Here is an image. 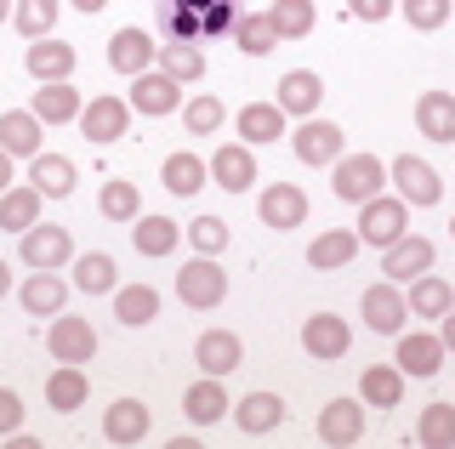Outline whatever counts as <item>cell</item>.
Segmentation results:
<instances>
[{"instance_id":"9f6ffc18","label":"cell","mask_w":455,"mask_h":449,"mask_svg":"<svg viewBox=\"0 0 455 449\" xmlns=\"http://www.w3.org/2000/svg\"><path fill=\"white\" fill-rule=\"evenodd\" d=\"M450 233H455V222H450Z\"/></svg>"},{"instance_id":"7bdbcfd3","label":"cell","mask_w":455,"mask_h":449,"mask_svg":"<svg viewBox=\"0 0 455 449\" xmlns=\"http://www.w3.org/2000/svg\"><path fill=\"white\" fill-rule=\"evenodd\" d=\"M97 210H103L108 222H137V217H142V193H137V182H125V177L103 182V193H97Z\"/></svg>"},{"instance_id":"e0dca14e","label":"cell","mask_w":455,"mask_h":449,"mask_svg":"<svg viewBox=\"0 0 455 449\" xmlns=\"http://www.w3.org/2000/svg\"><path fill=\"white\" fill-rule=\"evenodd\" d=\"M393 364L404 375H416V382H427V375L444 370V342H438V335H427V330H410V335H398Z\"/></svg>"},{"instance_id":"681fc988","label":"cell","mask_w":455,"mask_h":449,"mask_svg":"<svg viewBox=\"0 0 455 449\" xmlns=\"http://www.w3.org/2000/svg\"><path fill=\"white\" fill-rule=\"evenodd\" d=\"M347 12L359 23H381V18H393V12H398V0H347Z\"/></svg>"},{"instance_id":"1f68e13d","label":"cell","mask_w":455,"mask_h":449,"mask_svg":"<svg viewBox=\"0 0 455 449\" xmlns=\"http://www.w3.org/2000/svg\"><path fill=\"white\" fill-rule=\"evenodd\" d=\"M284 108L279 103H245L239 108V120H234V131H239V143H274V137H284Z\"/></svg>"},{"instance_id":"d4e9b609","label":"cell","mask_w":455,"mask_h":449,"mask_svg":"<svg viewBox=\"0 0 455 449\" xmlns=\"http://www.w3.org/2000/svg\"><path fill=\"white\" fill-rule=\"evenodd\" d=\"M416 125H421L427 143H455V91H421Z\"/></svg>"},{"instance_id":"5bb4252c","label":"cell","mask_w":455,"mask_h":449,"mask_svg":"<svg viewBox=\"0 0 455 449\" xmlns=\"http://www.w3.org/2000/svg\"><path fill=\"white\" fill-rule=\"evenodd\" d=\"M364 438V398H331L319 410V444L331 449H347Z\"/></svg>"},{"instance_id":"f35d334b","label":"cell","mask_w":455,"mask_h":449,"mask_svg":"<svg viewBox=\"0 0 455 449\" xmlns=\"http://www.w3.org/2000/svg\"><path fill=\"white\" fill-rule=\"evenodd\" d=\"M234 46L245 51V58H267V51L279 46V29H274V18H267V12H245V18L234 23Z\"/></svg>"},{"instance_id":"2e32d148","label":"cell","mask_w":455,"mask_h":449,"mask_svg":"<svg viewBox=\"0 0 455 449\" xmlns=\"http://www.w3.org/2000/svg\"><path fill=\"white\" fill-rule=\"evenodd\" d=\"M75 46H68V40H28V51H23V68H28V75H35L40 80V86H52V80H68V75H75Z\"/></svg>"},{"instance_id":"8992f818","label":"cell","mask_w":455,"mask_h":449,"mask_svg":"<svg viewBox=\"0 0 455 449\" xmlns=\"http://www.w3.org/2000/svg\"><path fill=\"white\" fill-rule=\"evenodd\" d=\"M291 148H296V160H302V165H336L341 154H347V137H341V125L307 114V120L291 131Z\"/></svg>"},{"instance_id":"4fadbf2b","label":"cell","mask_w":455,"mask_h":449,"mask_svg":"<svg viewBox=\"0 0 455 449\" xmlns=\"http://www.w3.org/2000/svg\"><path fill=\"white\" fill-rule=\"evenodd\" d=\"M75 262V240H68V228H52V222H35V228L23 233V268H68Z\"/></svg>"},{"instance_id":"60d3db41","label":"cell","mask_w":455,"mask_h":449,"mask_svg":"<svg viewBox=\"0 0 455 449\" xmlns=\"http://www.w3.org/2000/svg\"><path fill=\"white\" fill-rule=\"evenodd\" d=\"M416 444H427V449H455V404H427L421 410V421H416Z\"/></svg>"},{"instance_id":"484cf974","label":"cell","mask_w":455,"mask_h":449,"mask_svg":"<svg viewBox=\"0 0 455 449\" xmlns=\"http://www.w3.org/2000/svg\"><path fill=\"white\" fill-rule=\"evenodd\" d=\"M205 177H211V160H199V154H165V165H160V182H165V193H177V200H194L199 188H205Z\"/></svg>"},{"instance_id":"74e56055","label":"cell","mask_w":455,"mask_h":449,"mask_svg":"<svg viewBox=\"0 0 455 449\" xmlns=\"http://www.w3.org/2000/svg\"><path fill=\"white\" fill-rule=\"evenodd\" d=\"M182 240V228L171 217H137L132 222V245H137V256H171Z\"/></svg>"},{"instance_id":"ee69618b","label":"cell","mask_w":455,"mask_h":449,"mask_svg":"<svg viewBox=\"0 0 455 449\" xmlns=\"http://www.w3.org/2000/svg\"><path fill=\"white\" fill-rule=\"evenodd\" d=\"M267 18H274L279 40H307L319 12H313V0H274V6H267Z\"/></svg>"},{"instance_id":"ffe728a7","label":"cell","mask_w":455,"mask_h":449,"mask_svg":"<svg viewBox=\"0 0 455 449\" xmlns=\"http://www.w3.org/2000/svg\"><path fill=\"white\" fill-rule=\"evenodd\" d=\"M148 427H154V415H148V404H142V398H114L108 410H103V438L108 444H142V438H148Z\"/></svg>"},{"instance_id":"b9f144b4","label":"cell","mask_w":455,"mask_h":449,"mask_svg":"<svg viewBox=\"0 0 455 449\" xmlns=\"http://www.w3.org/2000/svg\"><path fill=\"white\" fill-rule=\"evenodd\" d=\"M154 63H160L177 86H188V80L205 75V51H199L194 40H171V46H160V58H154Z\"/></svg>"},{"instance_id":"836d02e7","label":"cell","mask_w":455,"mask_h":449,"mask_svg":"<svg viewBox=\"0 0 455 449\" xmlns=\"http://www.w3.org/2000/svg\"><path fill=\"white\" fill-rule=\"evenodd\" d=\"M114 319H120L125 330H142L160 319V290L154 285H120L114 290Z\"/></svg>"},{"instance_id":"f5cc1de1","label":"cell","mask_w":455,"mask_h":449,"mask_svg":"<svg viewBox=\"0 0 455 449\" xmlns=\"http://www.w3.org/2000/svg\"><path fill=\"white\" fill-rule=\"evenodd\" d=\"M75 6L85 12V18H92V12H103V6H108V0H75Z\"/></svg>"},{"instance_id":"9a60e30c","label":"cell","mask_w":455,"mask_h":449,"mask_svg":"<svg viewBox=\"0 0 455 449\" xmlns=\"http://www.w3.org/2000/svg\"><path fill=\"white\" fill-rule=\"evenodd\" d=\"M381 273H387L393 285H410V279L433 273V240H421V233H404L398 245L381 250Z\"/></svg>"},{"instance_id":"8d00e7d4","label":"cell","mask_w":455,"mask_h":449,"mask_svg":"<svg viewBox=\"0 0 455 449\" xmlns=\"http://www.w3.org/2000/svg\"><path fill=\"white\" fill-rule=\"evenodd\" d=\"M410 313L416 319H444L450 307H455V290H450V279H438V273H421V279H410Z\"/></svg>"},{"instance_id":"bcb514c9","label":"cell","mask_w":455,"mask_h":449,"mask_svg":"<svg viewBox=\"0 0 455 449\" xmlns=\"http://www.w3.org/2000/svg\"><path fill=\"white\" fill-rule=\"evenodd\" d=\"M222 120H228V108H222V97H211V91H205V97H194V103L182 108V125H188L194 137H211Z\"/></svg>"},{"instance_id":"44dd1931","label":"cell","mask_w":455,"mask_h":449,"mask_svg":"<svg viewBox=\"0 0 455 449\" xmlns=\"http://www.w3.org/2000/svg\"><path fill=\"white\" fill-rule=\"evenodd\" d=\"M404 382L410 375L398 370V364H364V375H359L364 410H398V404H404Z\"/></svg>"},{"instance_id":"cb8c5ba5","label":"cell","mask_w":455,"mask_h":449,"mask_svg":"<svg viewBox=\"0 0 455 449\" xmlns=\"http://www.w3.org/2000/svg\"><path fill=\"white\" fill-rule=\"evenodd\" d=\"M319 97H324V80L313 75V68H291V75L279 80V97H274V103L284 108V114L307 120V114H319Z\"/></svg>"},{"instance_id":"277c9868","label":"cell","mask_w":455,"mask_h":449,"mask_svg":"<svg viewBox=\"0 0 455 449\" xmlns=\"http://www.w3.org/2000/svg\"><path fill=\"white\" fill-rule=\"evenodd\" d=\"M387 182L398 188L404 205H438V200H444V177H438L421 154H398V160L387 165Z\"/></svg>"},{"instance_id":"83f0119b","label":"cell","mask_w":455,"mask_h":449,"mask_svg":"<svg viewBox=\"0 0 455 449\" xmlns=\"http://www.w3.org/2000/svg\"><path fill=\"white\" fill-rule=\"evenodd\" d=\"M35 120L40 125H68V120H80V108H85V97L68 86V80H52V86H40L35 91Z\"/></svg>"},{"instance_id":"f546056e","label":"cell","mask_w":455,"mask_h":449,"mask_svg":"<svg viewBox=\"0 0 455 449\" xmlns=\"http://www.w3.org/2000/svg\"><path fill=\"white\" fill-rule=\"evenodd\" d=\"M85 398H92V382H85L80 364H57V370L46 375V404L57 415H75Z\"/></svg>"},{"instance_id":"8fae6325","label":"cell","mask_w":455,"mask_h":449,"mask_svg":"<svg viewBox=\"0 0 455 449\" xmlns=\"http://www.w3.org/2000/svg\"><path fill=\"white\" fill-rule=\"evenodd\" d=\"M359 313H364V325L376 330V335H398V330H404V319H410V302H404V290H398L393 279H381V285L364 290Z\"/></svg>"},{"instance_id":"7402d4cb","label":"cell","mask_w":455,"mask_h":449,"mask_svg":"<svg viewBox=\"0 0 455 449\" xmlns=\"http://www.w3.org/2000/svg\"><path fill=\"white\" fill-rule=\"evenodd\" d=\"M28 182H35L46 200H68V193H75V182H80V171H75V160H68V154H46V148H40L35 160H28Z\"/></svg>"},{"instance_id":"f6af8a7d","label":"cell","mask_w":455,"mask_h":449,"mask_svg":"<svg viewBox=\"0 0 455 449\" xmlns=\"http://www.w3.org/2000/svg\"><path fill=\"white\" fill-rule=\"evenodd\" d=\"M398 12H404V23L421 29V35H433V29L450 23V0H398Z\"/></svg>"},{"instance_id":"5b68a950","label":"cell","mask_w":455,"mask_h":449,"mask_svg":"<svg viewBox=\"0 0 455 449\" xmlns=\"http://www.w3.org/2000/svg\"><path fill=\"white\" fill-rule=\"evenodd\" d=\"M80 137L85 143H97V148H108V143H120L125 131H132V103L125 97H92V103L80 108Z\"/></svg>"},{"instance_id":"f907efd6","label":"cell","mask_w":455,"mask_h":449,"mask_svg":"<svg viewBox=\"0 0 455 449\" xmlns=\"http://www.w3.org/2000/svg\"><path fill=\"white\" fill-rule=\"evenodd\" d=\"M438 342H444V353H455V307L438 319Z\"/></svg>"},{"instance_id":"816d5d0a","label":"cell","mask_w":455,"mask_h":449,"mask_svg":"<svg viewBox=\"0 0 455 449\" xmlns=\"http://www.w3.org/2000/svg\"><path fill=\"white\" fill-rule=\"evenodd\" d=\"M12 182H18V177H12V154H6V148H0V193H6V188H12Z\"/></svg>"},{"instance_id":"4316f807","label":"cell","mask_w":455,"mask_h":449,"mask_svg":"<svg viewBox=\"0 0 455 449\" xmlns=\"http://www.w3.org/2000/svg\"><path fill=\"white\" fill-rule=\"evenodd\" d=\"M182 415H188L194 427L222 421V415H228V387H222V375H199V382L182 392Z\"/></svg>"},{"instance_id":"603a6c76","label":"cell","mask_w":455,"mask_h":449,"mask_svg":"<svg viewBox=\"0 0 455 449\" xmlns=\"http://www.w3.org/2000/svg\"><path fill=\"white\" fill-rule=\"evenodd\" d=\"M40 137H46V125L35 120V108H6V114H0V148H6L12 160H35Z\"/></svg>"},{"instance_id":"ac0fdd59","label":"cell","mask_w":455,"mask_h":449,"mask_svg":"<svg viewBox=\"0 0 455 449\" xmlns=\"http://www.w3.org/2000/svg\"><path fill=\"white\" fill-rule=\"evenodd\" d=\"M211 182H217L222 193H245L256 182V154L251 143H222L217 154H211Z\"/></svg>"},{"instance_id":"d590c367","label":"cell","mask_w":455,"mask_h":449,"mask_svg":"<svg viewBox=\"0 0 455 449\" xmlns=\"http://www.w3.org/2000/svg\"><path fill=\"white\" fill-rule=\"evenodd\" d=\"M68 268H75V285L85 296H114V290H120V273H114L108 250H85V256H75Z\"/></svg>"},{"instance_id":"7a4b0ae2","label":"cell","mask_w":455,"mask_h":449,"mask_svg":"<svg viewBox=\"0 0 455 449\" xmlns=\"http://www.w3.org/2000/svg\"><path fill=\"white\" fill-rule=\"evenodd\" d=\"M353 233H359V245L387 250V245H398L410 233V205L398 200V193H393V200H387V193H376V200L359 205V228H353Z\"/></svg>"},{"instance_id":"ab89813d","label":"cell","mask_w":455,"mask_h":449,"mask_svg":"<svg viewBox=\"0 0 455 449\" xmlns=\"http://www.w3.org/2000/svg\"><path fill=\"white\" fill-rule=\"evenodd\" d=\"M57 12H63V0H18V6H12V23H18L23 40H46L57 29Z\"/></svg>"},{"instance_id":"9c48e42d","label":"cell","mask_w":455,"mask_h":449,"mask_svg":"<svg viewBox=\"0 0 455 449\" xmlns=\"http://www.w3.org/2000/svg\"><path fill=\"white\" fill-rule=\"evenodd\" d=\"M132 114H148V120H160V114H177L182 108V86L165 75V68H148V75H137L132 80Z\"/></svg>"},{"instance_id":"ba28073f","label":"cell","mask_w":455,"mask_h":449,"mask_svg":"<svg viewBox=\"0 0 455 449\" xmlns=\"http://www.w3.org/2000/svg\"><path fill=\"white\" fill-rule=\"evenodd\" d=\"M256 217H262L274 233H291V228L307 222V193L296 188V182H267L262 200H256Z\"/></svg>"},{"instance_id":"c3c4849f","label":"cell","mask_w":455,"mask_h":449,"mask_svg":"<svg viewBox=\"0 0 455 449\" xmlns=\"http://www.w3.org/2000/svg\"><path fill=\"white\" fill-rule=\"evenodd\" d=\"M23 427V398L12 387H0V438H6V432H18Z\"/></svg>"},{"instance_id":"d6a6232c","label":"cell","mask_w":455,"mask_h":449,"mask_svg":"<svg viewBox=\"0 0 455 449\" xmlns=\"http://www.w3.org/2000/svg\"><path fill=\"white\" fill-rule=\"evenodd\" d=\"M40 200H46V193H40L35 182L6 188V193H0V233H28L40 222Z\"/></svg>"},{"instance_id":"e575fe53","label":"cell","mask_w":455,"mask_h":449,"mask_svg":"<svg viewBox=\"0 0 455 449\" xmlns=\"http://www.w3.org/2000/svg\"><path fill=\"white\" fill-rule=\"evenodd\" d=\"M63 302H68V285L63 279H57L52 268H35L23 279V307L35 319H52V313H63Z\"/></svg>"},{"instance_id":"6da1fadb","label":"cell","mask_w":455,"mask_h":449,"mask_svg":"<svg viewBox=\"0 0 455 449\" xmlns=\"http://www.w3.org/2000/svg\"><path fill=\"white\" fill-rule=\"evenodd\" d=\"M331 188H336V200L364 205V200H376V193L387 188V165H381L376 154H341L331 165Z\"/></svg>"},{"instance_id":"4dcf8cb0","label":"cell","mask_w":455,"mask_h":449,"mask_svg":"<svg viewBox=\"0 0 455 449\" xmlns=\"http://www.w3.org/2000/svg\"><path fill=\"white\" fill-rule=\"evenodd\" d=\"M234 421H239V432L262 438V432H274L284 421V398H279V392H245V398L234 404Z\"/></svg>"},{"instance_id":"db71d44e","label":"cell","mask_w":455,"mask_h":449,"mask_svg":"<svg viewBox=\"0 0 455 449\" xmlns=\"http://www.w3.org/2000/svg\"><path fill=\"white\" fill-rule=\"evenodd\" d=\"M12 290V268H6V256H0V296Z\"/></svg>"},{"instance_id":"f1b7e54d","label":"cell","mask_w":455,"mask_h":449,"mask_svg":"<svg viewBox=\"0 0 455 449\" xmlns=\"http://www.w3.org/2000/svg\"><path fill=\"white\" fill-rule=\"evenodd\" d=\"M353 256H359V233H353V228H324L319 240L307 245V268H319V273L347 268Z\"/></svg>"},{"instance_id":"7dc6e473","label":"cell","mask_w":455,"mask_h":449,"mask_svg":"<svg viewBox=\"0 0 455 449\" xmlns=\"http://www.w3.org/2000/svg\"><path fill=\"white\" fill-rule=\"evenodd\" d=\"M188 240H194L199 256H222V250H228V222L222 217H194L188 222Z\"/></svg>"},{"instance_id":"11a10c76","label":"cell","mask_w":455,"mask_h":449,"mask_svg":"<svg viewBox=\"0 0 455 449\" xmlns=\"http://www.w3.org/2000/svg\"><path fill=\"white\" fill-rule=\"evenodd\" d=\"M12 18V0H0V23H6Z\"/></svg>"},{"instance_id":"d6986e66","label":"cell","mask_w":455,"mask_h":449,"mask_svg":"<svg viewBox=\"0 0 455 449\" xmlns=\"http://www.w3.org/2000/svg\"><path fill=\"white\" fill-rule=\"evenodd\" d=\"M194 364L205 375H234L239 364H245V342H239L234 330H205L194 342Z\"/></svg>"},{"instance_id":"7c38bea8","label":"cell","mask_w":455,"mask_h":449,"mask_svg":"<svg viewBox=\"0 0 455 449\" xmlns=\"http://www.w3.org/2000/svg\"><path fill=\"white\" fill-rule=\"evenodd\" d=\"M347 347H353L347 319H336V313H313V319H302V353H307V358L331 364V358H347Z\"/></svg>"},{"instance_id":"30bf717a","label":"cell","mask_w":455,"mask_h":449,"mask_svg":"<svg viewBox=\"0 0 455 449\" xmlns=\"http://www.w3.org/2000/svg\"><path fill=\"white\" fill-rule=\"evenodd\" d=\"M154 58H160V46H154V35L148 29H114V40H108V68L114 75H125V80H137V75H148L154 68Z\"/></svg>"},{"instance_id":"3957f363","label":"cell","mask_w":455,"mask_h":449,"mask_svg":"<svg viewBox=\"0 0 455 449\" xmlns=\"http://www.w3.org/2000/svg\"><path fill=\"white\" fill-rule=\"evenodd\" d=\"M177 296H182V307H194V313H211V307H222V302H228V273L217 268V256H194V262H182V273H177Z\"/></svg>"},{"instance_id":"52a82bcc","label":"cell","mask_w":455,"mask_h":449,"mask_svg":"<svg viewBox=\"0 0 455 449\" xmlns=\"http://www.w3.org/2000/svg\"><path fill=\"white\" fill-rule=\"evenodd\" d=\"M46 347H52V358H57V364H92V358H97V330H92V319L52 313Z\"/></svg>"}]
</instances>
